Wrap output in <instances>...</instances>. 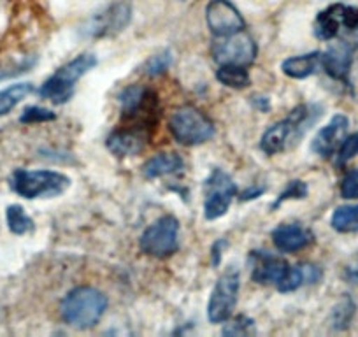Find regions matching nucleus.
I'll return each mask as SVG.
<instances>
[{"instance_id":"9d476101","label":"nucleus","mask_w":358,"mask_h":337,"mask_svg":"<svg viewBox=\"0 0 358 337\" xmlns=\"http://www.w3.org/2000/svg\"><path fill=\"white\" fill-rule=\"evenodd\" d=\"M236 197V185L227 173L216 168L206 181L204 216L208 220H216L229 211L232 199Z\"/></svg>"},{"instance_id":"1a4fd4ad","label":"nucleus","mask_w":358,"mask_h":337,"mask_svg":"<svg viewBox=\"0 0 358 337\" xmlns=\"http://www.w3.org/2000/svg\"><path fill=\"white\" fill-rule=\"evenodd\" d=\"M213 57L220 65L248 67L257 58V44L244 30L218 37L213 46Z\"/></svg>"},{"instance_id":"a211bd4d","label":"nucleus","mask_w":358,"mask_h":337,"mask_svg":"<svg viewBox=\"0 0 358 337\" xmlns=\"http://www.w3.org/2000/svg\"><path fill=\"white\" fill-rule=\"evenodd\" d=\"M322 67V53L315 51V53L299 55V57L287 58L281 65V71L294 79H304L315 74L318 69Z\"/></svg>"},{"instance_id":"6ab92c4d","label":"nucleus","mask_w":358,"mask_h":337,"mask_svg":"<svg viewBox=\"0 0 358 337\" xmlns=\"http://www.w3.org/2000/svg\"><path fill=\"white\" fill-rule=\"evenodd\" d=\"M183 168V158L176 153H160L157 157L150 158L144 164L143 174L148 180H155V178L167 176V174H174Z\"/></svg>"},{"instance_id":"393cba45","label":"nucleus","mask_w":358,"mask_h":337,"mask_svg":"<svg viewBox=\"0 0 358 337\" xmlns=\"http://www.w3.org/2000/svg\"><path fill=\"white\" fill-rule=\"evenodd\" d=\"M57 118L53 111L46 108H39V106H30L23 111V115L20 116V122L22 123H44V122H53Z\"/></svg>"},{"instance_id":"6e6552de","label":"nucleus","mask_w":358,"mask_h":337,"mask_svg":"<svg viewBox=\"0 0 358 337\" xmlns=\"http://www.w3.org/2000/svg\"><path fill=\"white\" fill-rule=\"evenodd\" d=\"M358 29V8L346 4H332L315 20V36L322 41H332L341 32H355Z\"/></svg>"},{"instance_id":"f8f14e48","label":"nucleus","mask_w":358,"mask_h":337,"mask_svg":"<svg viewBox=\"0 0 358 337\" xmlns=\"http://www.w3.org/2000/svg\"><path fill=\"white\" fill-rule=\"evenodd\" d=\"M130 16H132V9H130L129 2H118L101 15L94 16L85 30L92 37L113 36L129 25Z\"/></svg>"},{"instance_id":"423d86ee","label":"nucleus","mask_w":358,"mask_h":337,"mask_svg":"<svg viewBox=\"0 0 358 337\" xmlns=\"http://www.w3.org/2000/svg\"><path fill=\"white\" fill-rule=\"evenodd\" d=\"M179 223L174 216H164L148 227L141 236V250L146 255L165 259L178 250Z\"/></svg>"},{"instance_id":"f3484780","label":"nucleus","mask_w":358,"mask_h":337,"mask_svg":"<svg viewBox=\"0 0 358 337\" xmlns=\"http://www.w3.org/2000/svg\"><path fill=\"white\" fill-rule=\"evenodd\" d=\"M353 48V44L346 43V41H339V43L332 44L325 53H322V67L325 69L327 74L336 79H344Z\"/></svg>"},{"instance_id":"dca6fc26","label":"nucleus","mask_w":358,"mask_h":337,"mask_svg":"<svg viewBox=\"0 0 358 337\" xmlns=\"http://www.w3.org/2000/svg\"><path fill=\"white\" fill-rule=\"evenodd\" d=\"M273 239L280 251L295 253V251L311 244L313 234L308 229H304V227L297 225V223H290V225L278 227L273 232Z\"/></svg>"},{"instance_id":"f257e3e1","label":"nucleus","mask_w":358,"mask_h":337,"mask_svg":"<svg viewBox=\"0 0 358 337\" xmlns=\"http://www.w3.org/2000/svg\"><path fill=\"white\" fill-rule=\"evenodd\" d=\"M106 308L108 301L102 292L90 287H79L65 295L60 304V315L69 327L85 330L101 322Z\"/></svg>"},{"instance_id":"412c9836","label":"nucleus","mask_w":358,"mask_h":337,"mask_svg":"<svg viewBox=\"0 0 358 337\" xmlns=\"http://www.w3.org/2000/svg\"><path fill=\"white\" fill-rule=\"evenodd\" d=\"M216 79L225 87L236 88V90H243L250 85V74L246 67H241V65H220L216 71Z\"/></svg>"},{"instance_id":"5701e85b","label":"nucleus","mask_w":358,"mask_h":337,"mask_svg":"<svg viewBox=\"0 0 358 337\" xmlns=\"http://www.w3.org/2000/svg\"><path fill=\"white\" fill-rule=\"evenodd\" d=\"M6 218H8V227L13 234H29L34 230V222L25 211H23L22 206L13 204L8 208V213H6Z\"/></svg>"},{"instance_id":"9b49d317","label":"nucleus","mask_w":358,"mask_h":337,"mask_svg":"<svg viewBox=\"0 0 358 337\" xmlns=\"http://www.w3.org/2000/svg\"><path fill=\"white\" fill-rule=\"evenodd\" d=\"M206 22L216 37L241 32L246 27L243 15L230 0H211L206 8Z\"/></svg>"},{"instance_id":"a878e982","label":"nucleus","mask_w":358,"mask_h":337,"mask_svg":"<svg viewBox=\"0 0 358 337\" xmlns=\"http://www.w3.org/2000/svg\"><path fill=\"white\" fill-rule=\"evenodd\" d=\"M341 195L348 201L358 199V168H351L350 173L344 174L341 181Z\"/></svg>"},{"instance_id":"7ed1b4c3","label":"nucleus","mask_w":358,"mask_h":337,"mask_svg":"<svg viewBox=\"0 0 358 337\" xmlns=\"http://www.w3.org/2000/svg\"><path fill=\"white\" fill-rule=\"evenodd\" d=\"M71 185L67 176L55 171H25L13 173L11 188L25 199H46L64 194Z\"/></svg>"},{"instance_id":"b1692460","label":"nucleus","mask_w":358,"mask_h":337,"mask_svg":"<svg viewBox=\"0 0 358 337\" xmlns=\"http://www.w3.org/2000/svg\"><path fill=\"white\" fill-rule=\"evenodd\" d=\"M346 83L348 90H350L351 97L355 101H358V46L353 48V53H351L350 65H348L346 76L343 79Z\"/></svg>"},{"instance_id":"c756f323","label":"nucleus","mask_w":358,"mask_h":337,"mask_svg":"<svg viewBox=\"0 0 358 337\" xmlns=\"http://www.w3.org/2000/svg\"><path fill=\"white\" fill-rule=\"evenodd\" d=\"M304 283V276H302V269L301 267H290L288 274L285 276V280L278 285V290L280 292H294L297 290L301 285Z\"/></svg>"},{"instance_id":"f03ea898","label":"nucleus","mask_w":358,"mask_h":337,"mask_svg":"<svg viewBox=\"0 0 358 337\" xmlns=\"http://www.w3.org/2000/svg\"><path fill=\"white\" fill-rule=\"evenodd\" d=\"M97 65V58L92 53L78 55L74 60L69 62L67 65L58 69L43 87H41L39 94L41 97L48 99L53 104H64L74 94V83L79 78L86 74L90 69H94Z\"/></svg>"},{"instance_id":"0eeeda50","label":"nucleus","mask_w":358,"mask_h":337,"mask_svg":"<svg viewBox=\"0 0 358 337\" xmlns=\"http://www.w3.org/2000/svg\"><path fill=\"white\" fill-rule=\"evenodd\" d=\"M239 294V273L234 267L227 269L216 281L208 306V318L211 323H223L232 316Z\"/></svg>"},{"instance_id":"39448f33","label":"nucleus","mask_w":358,"mask_h":337,"mask_svg":"<svg viewBox=\"0 0 358 337\" xmlns=\"http://www.w3.org/2000/svg\"><path fill=\"white\" fill-rule=\"evenodd\" d=\"M313 120L315 118H313L311 108L299 106L287 120L273 125L262 136L260 148L267 155L281 153L302 136V132L308 129L309 123H313Z\"/></svg>"},{"instance_id":"2eb2a0df","label":"nucleus","mask_w":358,"mask_h":337,"mask_svg":"<svg viewBox=\"0 0 358 337\" xmlns=\"http://www.w3.org/2000/svg\"><path fill=\"white\" fill-rule=\"evenodd\" d=\"M150 132L139 127H122L108 137V148L116 157H130L144 150Z\"/></svg>"},{"instance_id":"c85d7f7f","label":"nucleus","mask_w":358,"mask_h":337,"mask_svg":"<svg viewBox=\"0 0 358 337\" xmlns=\"http://www.w3.org/2000/svg\"><path fill=\"white\" fill-rule=\"evenodd\" d=\"M306 195H308V185L304 181H290L288 187L283 190V194H281V197L274 202V208L283 204L288 199H304Z\"/></svg>"},{"instance_id":"ddd939ff","label":"nucleus","mask_w":358,"mask_h":337,"mask_svg":"<svg viewBox=\"0 0 358 337\" xmlns=\"http://www.w3.org/2000/svg\"><path fill=\"white\" fill-rule=\"evenodd\" d=\"M251 262H253V280L262 285H276L278 287L290 271L287 260L271 255L267 251H253Z\"/></svg>"},{"instance_id":"4468645a","label":"nucleus","mask_w":358,"mask_h":337,"mask_svg":"<svg viewBox=\"0 0 358 337\" xmlns=\"http://www.w3.org/2000/svg\"><path fill=\"white\" fill-rule=\"evenodd\" d=\"M348 127L350 122L344 115H336L318 134H316L315 141H313L311 148L316 155L320 157H332L337 153L343 141L348 136Z\"/></svg>"},{"instance_id":"72a5a7b5","label":"nucleus","mask_w":358,"mask_h":337,"mask_svg":"<svg viewBox=\"0 0 358 337\" xmlns=\"http://www.w3.org/2000/svg\"><path fill=\"white\" fill-rule=\"evenodd\" d=\"M348 274H350L351 278H358V262L353 264V266H351L350 269H348Z\"/></svg>"},{"instance_id":"4be33fe9","label":"nucleus","mask_w":358,"mask_h":337,"mask_svg":"<svg viewBox=\"0 0 358 337\" xmlns=\"http://www.w3.org/2000/svg\"><path fill=\"white\" fill-rule=\"evenodd\" d=\"M330 223H332V229L341 234L358 232V204L337 208Z\"/></svg>"},{"instance_id":"7c9ffc66","label":"nucleus","mask_w":358,"mask_h":337,"mask_svg":"<svg viewBox=\"0 0 358 337\" xmlns=\"http://www.w3.org/2000/svg\"><path fill=\"white\" fill-rule=\"evenodd\" d=\"M353 313H355V304L351 302V299H344V301L336 308V327L337 329H344L346 325H350Z\"/></svg>"},{"instance_id":"aec40b11","label":"nucleus","mask_w":358,"mask_h":337,"mask_svg":"<svg viewBox=\"0 0 358 337\" xmlns=\"http://www.w3.org/2000/svg\"><path fill=\"white\" fill-rule=\"evenodd\" d=\"M32 92L34 87L30 83H18V85L8 87L6 90H0V116L8 115L13 108H16Z\"/></svg>"},{"instance_id":"2f4dec72","label":"nucleus","mask_w":358,"mask_h":337,"mask_svg":"<svg viewBox=\"0 0 358 337\" xmlns=\"http://www.w3.org/2000/svg\"><path fill=\"white\" fill-rule=\"evenodd\" d=\"M251 325H253L251 320L241 316V318H237L236 322L230 323V325L223 330V334H227V336H243V334H250Z\"/></svg>"},{"instance_id":"20e7f679","label":"nucleus","mask_w":358,"mask_h":337,"mask_svg":"<svg viewBox=\"0 0 358 337\" xmlns=\"http://www.w3.org/2000/svg\"><path fill=\"white\" fill-rule=\"evenodd\" d=\"M169 129H171L174 139L185 146H197V144L208 143L215 136V125L211 120L192 106L176 109L169 120Z\"/></svg>"},{"instance_id":"bb28decb","label":"nucleus","mask_w":358,"mask_h":337,"mask_svg":"<svg viewBox=\"0 0 358 337\" xmlns=\"http://www.w3.org/2000/svg\"><path fill=\"white\" fill-rule=\"evenodd\" d=\"M337 165H344L348 160L358 155V132L353 136H346L341 148L337 150Z\"/></svg>"},{"instance_id":"473e14b6","label":"nucleus","mask_w":358,"mask_h":337,"mask_svg":"<svg viewBox=\"0 0 358 337\" xmlns=\"http://www.w3.org/2000/svg\"><path fill=\"white\" fill-rule=\"evenodd\" d=\"M302 276H304V283H316L322 278V271L316 266H302Z\"/></svg>"},{"instance_id":"cd10ccee","label":"nucleus","mask_w":358,"mask_h":337,"mask_svg":"<svg viewBox=\"0 0 358 337\" xmlns=\"http://www.w3.org/2000/svg\"><path fill=\"white\" fill-rule=\"evenodd\" d=\"M171 62H172V57L169 51H162V53L155 55V57H151L150 60H148L146 74L148 76L162 74V72L167 71L169 65H171Z\"/></svg>"}]
</instances>
